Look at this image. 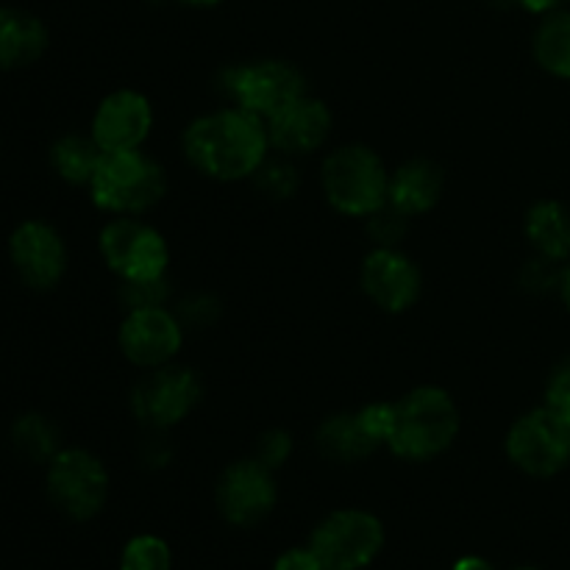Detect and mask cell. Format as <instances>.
<instances>
[{
	"mask_svg": "<svg viewBox=\"0 0 570 570\" xmlns=\"http://www.w3.org/2000/svg\"><path fill=\"white\" fill-rule=\"evenodd\" d=\"M271 137L265 120L245 109H220L198 117L184 131V154L204 176L239 181L265 165Z\"/></svg>",
	"mask_w": 570,
	"mask_h": 570,
	"instance_id": "cell-1",
	"label": "cell"
},
{
	"mask_svg": "<svg viewBox=\"0 0 570 570\" xmlns=\"http://www.w3.org/2000/svg\"><path fill=\"white\" fill-rule=\"evenodd\" d=\"M460 434V410L440 387H417L395 404L390 449L401 460L426 462L451 449Z\"/></svg>",
	"mask_w": 570,
	"mask_h": 570,
	"instance_id": "cell-2",
	"label": "cell"
},
{
	"mask_svg": "<svg viewBox=\"0 0 570 570\" xmlns=\"http://www.w3.org/2000/svg\"><path fill=\"white\" fill-rule=\"evenodd\" d=\"M89 193L98 209L131 217L148 212L167 193V176L159 161L142 150H109L89 181Z\"/></svg>",
	"mask_w": 570,
	"mask_h": 570,
	"instance_id": "cell-3",
	"label": "cell"
},
{
	"mask_svg": "<svg viewBox=\"0 0 570 570\" xmlns=\"http://www.w3.org/2000/svg\"><path fill=\"white\" fill-rule=\"evenodd\" d=\"M390 173L365 145H345L323 161V193L328 204L351 217H371L387 206Z\"/></svg>",
	"mask_w": 570,
	"mask_h": 570,
	"instance_id": "cell-4",
	"label": "cell"
},
{
	"mask_svg": "<svg viewBox=\"0 0 570 570\" xmlns=\"http://www.w3.org/2000/svg\"><path fill=\"white\" fill-rule=\"evenodd\" d=\"M309 549L323 570H362L384 549V527L365 510H340L317 523Z\"/></svg>",
	"mask_w": 570,
	"mask_h": 570,
	"instance_id": "cell-5",
	"label": "cell"
},
{
	"mask_svg": "<svg viewBox=\"0 0 570 570\" xmlns=\"http://www.w3.org/2000/svg\"><path fill=\"white\" fill-rule=\"evenodd\" d=\"M48 495L67 518L89 521L109 499V473L89 451L61 449L48 462Z\"/></svg>",
	"mask_w": 570,
	"mask_h": 570,
	"instance_id": "cell-6",
	"label": "cell"
},
{
	"mask_svg": "<svg viewBox=\"0 0 570 570\" xmlns=\"http://www.w3.org/2000/svg\"><path fill=\"white\" fill-rule=\"evenodd\" d=\"M100 254L122 282H156L165 278L170 250L165 237L148 223L117 217L100 232Z\"/></svg>",
	"mask_w": 570,
	"mask_h": 570,
	"instance_id": "cell-7",
	"label": "cell"
},
{
	"mask_svg": "<svg viewBox=\"0 0 570 570\" xmlns=\"http://www.w3.org/2000/svg\"><path fill=\"white\" fill-rule=\"evenodd\" d=\"M507 454L529 476H554L570 462V426L551 406L523 415L507 434Z\"/></svg>",
	"mask_w": 570,
	"mask_h": 570,
	"instance_id": "cell-8",
	"label": "cell"
},
{
	"mask_svg": "<svg viewBox=\"0 0 570 570\" xmlns=\"http://www.w3.org/2000/svg\"><path fill=\"white\" fill-rule=\"evenodd\" d=\"M226 92L232 95L239 109L271 120L278 111L287 109L293 100L306 95L304 76L293 65L278 59L254 61V65L234 67L226 72Z\"/></svg>",
	"mask_w": 570,
	"mask_h": 570,
	"instance_id": "cell-9",
	"label": "cell"
},
{
	"mask_svg": "<svg viewBox=\"0 0 570 570\" xmlns=\"http://www.w3.org/2000/svg\"><path fill=\"white\" fill-rule=\"evenodd\" d=\"M200 401V382L189 367L161 365L134 387L131 410L145 426L170 429L181 423Z\"/></svg>",
	"mask_w": 570,
	"mask_h": 570,
	"instance_id": "cell-10",
	"label": "cell"
},
{
	"mask_svg": "<svg viewBox=\"0 0 570 570\" xmlns=\"http://www.w3.org/2000/svg\"><path fill=\"white\" fill-rule=\"evenodd\" d=\"M278 499L273 468L262 460L234 462L223 471L220 484H217V507L223 518L234 527H256L273 512Z\"/></svg>",
	"mask_w": 570,
	"mask_h": 570,
	"instance_id": "cell-11",
	"label": "cell"
},
{
	"mask_svg": "<svg viewBox=\"0 0 570 570\" xmlns=\"http://www.w3.org/2000/svg\"><path fill=\"white\" fill-rule=\"evenodd\" d=\"M184 343V328L165 306L131 309L120 326V348L137 367H161L178 354Z\"/></svg>",
	"mask_w": 570,
	"mask_h": 570,
	"instance_id": "cell-12",
	"label": "cell"
},
{
	"mask_svg": "<svg viewBox=\"0 0 570 570\" xmlns=\"http://www.w3.org/2000/svg\"><path fill=\"white\" fill-rule=\"evenodd\" d=\"M14 271L31 289H53L67 271V248L53 226L42 220H26L9 239Z\"/></svg>",
	"mask_w": 570,
	"mask_h": 570,
	"instance_id": "cell-13",
	"label": "cell"
},
{
	"mask_svg": "<svg viewBox=\"0 0 570 570\" xmlns=\"http://www.w3.org/2000/svg\"><path fill=\"white\" fill-rule=\"evenodd\" d=\"M154 126V109L145 95L134 89H117L100 100L92 120V139L104 154L109 150H137Z\"/></svg>",
	"mask_w": 570,
	"mask_h": 570,
	"instance_id": "cell-14",
	"label": "cell"
},
{
	"mask_svg": "<svg viewBox=\"0 0 570 570\" xmlns=\"http://www.w3.org/2000/svg\"><path fill=\"white\" fill-rule=\"evenodd\" d=\"M362 287L384 312H406L421 298V271L399 248H376L362 265Z\"/></svg>",
	"mask_w": 570,
	"mask_h": 570,
	"instance_id": "cell-15",
	"label": "cell"
},
{
	"mask_svg": "<svg viewBox=\"0 0 570 570\" xmlns=\"http://www.w3.org/2000/svg\"><path fill=\"white\" fill-rule=\"evenodd\" d=\"M332 131V111L326 104L309 95H301L298 100L278 111L267 120V137L284 154H309L317 150L328 139Z\"/></svg>",
	"mask_w": 570,
	"mask_h": 570,
	"instance_id": "cell-16",
	"label": "cell"
},
{
	"mask_svg": "<svg viewBox=\"0 0 570 570\" xmlns=\"http://www.w3.org/2000/svg\"><path fill=\"white\" fill-rule=\"evenodd\" d=\"M440 195H443V170L429 159L406 161L390 176L387 204L406 217L434 209Z\"/></svg>",
	"mask_w": 570,
	"mask_h": 570,
	"instance_id": "cell-17",
	"label": "cell"
},
{
	"mask_svg": "<svg viewBox=\"0 0 570 570\" xmlns=\"http://www.w3.org/2000/svg\"><path fill=\"white\" fill-rule=\"evenodd\" d=\"M45 48H48V28L39 17L0 6V70L33 65Z\"/></svg>",
	"mask_w": 570,
	"mask_h": 570,
	"instance_id": "cell-18",
	"label": "cell"
},
{
	"mask_svg": "<svg viewBox=\"0 0 570 570\" xmlns=\"http://www.w3.org/2000/svg\"><path fill=\"white\" fill-rule=\"evenodd\" d=\"M527 237L543 259L562 262L570 256V215L557 200H540L527 215Z\"/></svg>",
	"mask_w": 570,
	"mask_h": 570,
	"instance_id": "cell-19",
	"label": "cell"
},
{
	"mask_svg": "<svg viewBox=\"0 0 570 570\" xmlns=\"http://www.w3.org/2000/svg\"><path fill=\"white\" fill-rule=\"evenodd\" d=\"M317 449L326 460L360 462L376 451V443L367 438L356 415H334L317 432Z\"/></svg>",
	"mask_w": 570,
	"mask_h": 570,
	"instance_id": "cell-20",
	"label": "cell"
},
{
	"mask_svg": "<svg viewBox=\"0 0 570 570\" xmlns=\"http://www.w3.org/2000/svg\"><path fill=\"white\" fill-rule=\"evenodd\" d=\"M100 156H104L100 145L92 137H78V134H67L50 150L53 170L70 184L92 181L95 170L100 165Z\"/></svg>",
	"mask_w": 570,
	"mask_h": 570,
	"instance_id": "cell-21",
	"label": "cell"
},
{
	"mask_svg": "<svg viewBox=\"0 0 570 570\" xmlns=\"http://www.w3.org/2000/svg\"><path fill=\"white\" fill-rule=\"evenodd\" d=\"M534 56L540 67L560 78H570V14L560 11L540 26L534 37Z\"/></svg>",
	"mask_w": 570,
	"mask_h": 570,
	"instance_id": "cell-22",
	"label": "cell"
},
{
	"mask_svg": "<svg viewBox=\"0 0 570 570\" xmlns=\"http://www.w3.org/2000/svg\"><path fill=\"white\" fill-rule=\"evenodd\" d=\"M11 440H14L17 454L31 462H50L61 451L56 426L45 415H37V412H28L14 423Z\"/></svg>",
	"mask_w": 570,
	"mask_h": 570,
	"instance_id": "cell-23",
	"label": "cell"
},
{
	"mask_svg": "<svg viewBox=\"0 0 570 570\" xmlns=\"http://www.w3.org/2000/svg\"><path fill=\"white\" fill-rule=\"evenodd\" d=\"M120 570H173L170 546L154 534H139L122 549Z\"/></svg>",
	"mask_w": 570,
	"mask_h": 570,
	"instance_id": "cell-24",
	"label": "cell"
},
{
	"mask_svg": "<svg viewBox=\"0 0 570 570\" xmlns=\"http://www.w3.org/2000/svg\"><path fill=\"white\" fill-rule=\"evenodd\" d=\"M367 220H371V226L367 228H371L373 243H376L379 248H395V245L401 243V237H404L406 220H410V217L401 215L399 209H393V206L387 204L379 212H373Z\"/></svg>",
	"mask_w": 570,
	"mask_h": 570,
	"instance_id": "cell-25",
	"label": "cell"
},
{
	"mask_svg": "<svg viewBox=\"0 0 570 570\" xmlns=\"http://www.w3.org/2000/svg\"><path fill=\"white\" fill-rule=\"evenodd\" d=\"M256 181L265 189L271 198H289V195L298 189V173L293 165H284V161H271V165H262L256 170Z\"/></svg>",
	"mask_w": 570,
	"mask_h": 570,
	"instance_id": "cell-26",
	"label": "cell"
},
{
	"mask_svg": "<svg viewBox=\"0 0 570 570\" xmlns=\"http://www.w3.org/2000/svg\"><path fill=\"white\" fill-rule=\"evenodd\" d=\"M362 429L376 445H387L390 434L395 426V404H367L365 410L356 412Z\"/></svg>",
	"mask_w": 570,
	"mask_h": 570,
	"instance_id": "cell-27",
	"label": "cell"
},
{
	"mask_svg": "<svg viewBox=\"0 0 570 570\" xmlns=\"http://www.w3.org/2000/svg\"><path fill=\"white\" fill-rule=\"evenodd\" d=\"M546 406L557 412L560 417H566L570 426V360L562 362L549 379V387H546Z\"/></svg>",
	"mask_w": 570,
	"mask_h": 570,
	"instance_id": "cell-28",
	"label": "cell"
},
{
	"mask_svg": "<svg viewBox=\"0 0 570 570\" xmlns=\"http://www.w3.org/2000/svg\"><path fill=\"white\" fill-rule=\"evenodd\" d=\"M122 298L131 309H145V306H161V301L167 298L165 278H156V282H126L122 287Z\"/></svg>",
	"mask_w": 570,
	"mask_h": 570,
	"instance_id": "cell-29",
	"label": "cell"
},
{
	"mask_svg": "<svg viewBox=\"0 0 570 570\" xmlns=\"http://www.w3.org/2000/svg\"><path fill=\"white\" fill-rule=\"evenodd\" d=\"M289 449H293V443H289V434L267 432L265 438L259 440V454H256V460H262L267 468H273V471H276L282 462H287Z\"/></svg>",
	"mask_w": 570,
	"mask_h": 570,
	"instance_id": "cell-30",
	"label": "cell"
},
{
	"mask_svg": "<svg viewBox=\"0 0 570 570\" xmlns=\"http://www.w3.org/2000/svg\"><path fill=\"white\" fill-rule=\"evenodd\" d=\"M273 570H323V566L312 549H293L278 557Z\"/></svg>",
	"mask_w": 570,
	"mask_h": 570,
	"instance_id": "cell-31",
	"label": "cell"
},
{
	"mask_svg": "<svg viewBox=\"0 0 570 570\" xmlns=\"http://www.w3.org/2000/svg\"><path fill=\"white\" fill-rule=\"evenodd\" d=\"M454 570H493V566L488 560H482V557H462Z\"/></svg>",
	"mask_w": 570,
	"mask_h": 570,
	"instance_id": "cell-32",
	"label": "cell"
},
{
	"mask_svg": "<svg viewBox=\"0 0 570 570\" xmlns=\"http://www.w3.org/2000/svg\"><path fill=\"white\" fill-rule=\"evenodd\" d=\"M515 3H521L523 9H529V11H549V9H554L560 0H515Z\"/></svg>",
	"mask_w": 570,
	"mask_h": 570,
	"instance_id": "cell-33",
	"label": "cell"
},
{
	"mask_svg": "<svg viewBox=\"0 0 570 570\" xmlns=\"http://www.w3.org/2000/svg\"><path fill=\"white\" fill-rule=\"evenodd\" d=\"M560 284H562V298H566V304H568V309H570V265L566 267V273H562Z\"/></svg>",
	"mask_w": 570,
	"mask_h": 570,
	"instance_id": "cell-34",
	"label": "cell"
},
{
	"mask_svg": "<svg viewBox=\"0 0 570 570\" xmlns=\"http://www.w3.org/2000/svg\"><path fill=\"white\" fill-rule=\"evenodd\" d=\"M181 3L187 6H200V9H206V6H217L220 0H181Z\"/></svg>",
	"mask_w": 570,
	"mask_h": 570,
	"instance_id": "cell-35",
	"label": "cell"
},
{
	"mask_svg": "<svg viewBox=\"0 0 570 570\" xmlns=\"http://www.w3.org/2000/svg\"><path fill=\"white\" fill-rule=\"evenodd\" d=\"M515 570H538V568H515Z\"/></svg>",
	"mask_w": 570,
	"mask_h": 570,
	"instance_id": "cell-36",
	"label": "cell"
}]
</instances>
